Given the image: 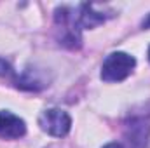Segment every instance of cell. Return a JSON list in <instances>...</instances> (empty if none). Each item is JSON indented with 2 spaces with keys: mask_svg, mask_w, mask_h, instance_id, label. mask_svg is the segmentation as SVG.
Wrapping results in <instances>:
<instances>
[{
  "mask_svg": "<svg viewBox=\"0 0 150 148\" xmlns=\"http://www.w3.org/2000/svg\"><path fill=\"white\" fill-rule=\"evenodd\" d=\"M38 125L44 132L54 138H63L70 132L72 127V118L65 110L59 108H49L44 110L38 117Z\"/></svg>",
  "mask_w": 150,
  "mask_h": 148,
  "instance_id": "3",
  "label": "cell"
},
{
  "mask_svg": "<svg viewBox=\"0 0 150 148\" xmlns=\"http://www.w3.org/2000/svg\"><path fill=\"white\" fill-rule=\"evenodd\" d=\"M143 28H150V14L147 16V19L143 21Z\"/></svg>",
  "mask_w": 150,
  "mask_h": 148,
  "instance_id": "10",
  "label": "cell"
},
{
  "mask_svg": "<svg viewBox=\"0 0 150 148\" xmlns=\"http://www.w3.org/2000/svg\"><path fill=\"white\" fill-rule=\"evenodd\" d=\"M11 73H12V68H11V65H9L7 61L0 59V75H11Z\"/></svg>",
  "mask_w": 150,
  "mask_h": 148,
  "instance_id": "8",
  "label": "cell"
},
{
  "mask_svg": "<svg viewBox=\"0 0 150 148\" xmlns=\"http://www.w3.org/2000/svg\"><path fill=\"white\" fill-rule=\"evenodd\" d=\"M26 134V124L21 117L12 111H0V138L4 140H19Z\"/></svg>",
  "mask_w": 150,
  "mask_h": 148,
  "instance_id": "5",
  "label": "cell"
},
{
  "mask_svg": "<svg viewBox=\"0 0 150 148\" xmlns=\"http://www.w3.org/2000/svg\"><path fill=\"white\" fill-rule=\"evenodd\" d=\"M77 21L80 28H94L107 21V16L101 9H98L94 4H82L77 9Z\"/></svg>",
  "mask_w": 150,
  "mask_h": 148,
  "instance_id": "6",
  "label": "cell"
},
{
  "mask_svg": "<svg viewBox=\"0 0 150 148\" xmlns=\"http://www.w3.org/2000/svg\"><path fill=\"white\" fill-rule=\"evenodd\" d=\"M150 136V120L147 117H133L126 125V138L131 148H145Z\"/></svg>",
  "mask_w": 150,
  "mask_h": 148,
  "instance_id": "4",
  "label": "cell"
},
{
  "mask_svg": "<svg viewBox=\"0 0 150 148\" xmlns=\"http://www.w3.org/2000/svg\"><path fill=\"white\" fill-rule=\"evenodd\" d=\"M103 148H122V145H119V143H107Z\"/></svg>",
  "mask_w": 150,
  "mask_h": 148,
  "instance_id": "9",
  "label": "cell"
},
{
  "mask_svg": "<svg viewBox=\"0 0 150 148\" xmlns=\"http://www.w3.org/2000/svg\"><path fill=\"white\" fill-rule=\"evenodd\" d=\"M14 82H16V87L26 89V91H38V89H44L45 85H49L42 78H38L37 75H33L32 70H25L19 77H16Z\"/></svg>",
  "mask_w": 150,
  "mask_h": 148,
  "instance_id": "7",
  "label": "cell"
},
{
  "mask_svg": "<svg viewBox=\"0 0 150 148\" xmlns=\"http://www.w3.org/2000/svg\"><path fill=\"white\" fill-rule=\"evenodd\" d=\"M149 59H150V47H149Z\"/></svg>",
  "mask_w": 150,
  "mask_h": 148,
  "instance_id": "11",
  "label": "cell"
},
{
  "mask_svg": "<svg viewBox=\"0 0 150 148\" xmlns=\"http://www.w3.org/2000/svg\"><path fill=\"white\" fill-rule=\"evenodd\" d=\"M54 19L58 28L61 30V44L68 47H79L80 45V26L77 21V12L72 7H58L54 12Z\"/></svg>",
  "mask_w": 150,
  "mask_h": 148,
  "instance_id": "2",
  "label": "cell"
},
{
  "mask_svg": "<svg viewBox=\"0 0 150 148\" xmlns=\"http://www.w3.org/2000/svg\"><path fill=\"white\" fill-rule=\"evenodd\" d=\"M136 59L127 52H112L101 65V80L105 82H122L133 73Z\"/></svg>",
  "mask_w": 150,
  "mask_h": 148,
  "instance_id": "1",
  "label": "cell"
}]
</instances>
